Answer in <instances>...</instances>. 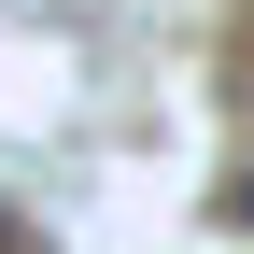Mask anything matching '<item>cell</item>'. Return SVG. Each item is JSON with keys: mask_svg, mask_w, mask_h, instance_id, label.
Masks as SVG:
<instances>
[{"mask_svg": "<svg viewBox=\"0 0 254 254\" xmlns=\"http://www.w3.org/2000/svg\"><path fill=\"white\" fill-rule=\"evenodd\" d=\"M226 226H240V240H254V170H240V184H226Z\"/></svg>", "mask_w": 254, "mask_h": 254, "instance_id": "1", "label": "cell"}]
</instances>
